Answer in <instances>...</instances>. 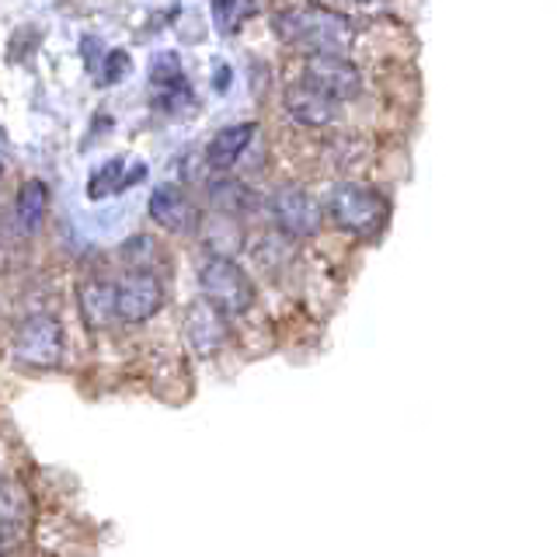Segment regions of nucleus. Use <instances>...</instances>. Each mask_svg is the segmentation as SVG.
Here are the masks:
<instances>
[{
	"label": "nucleus",
	"instance_id": "f257e3e1",
	"mask_svg": "<svg viewBox=\"0 0 557 557\" xmlns=\"http://www.w3.org/2000/svg\"><path fill=\"white\" fill-rule=\"evenodd\" d=\"M272 28L286 46L307 52H348L356 42V22L335 8L296 4L272 14Z\"/></svg>",
	"mask_w": 557,
	"mask_h": 557
},
{
	"label": "nucleus",
	"instance_id": "f03ea898",
	"mask_svg": "<svg viewBox=\"0 0 557 557\" xmlns=\"http://www.w3.org/2000/svg\"><path fill=\"white\" fill-rule=\"evenodd\" d=\"M324 216L352 240L373 244L383 237L391 223V199L376 185L366 182H338L324 196Z\"/></svg>",
	"mask_w": 557,
	"mask_h": 557
},
{
	"label": "nucleus",
	"instance_id": "7ed1b4c3",
	"mask_svg": "<svg viewBox=\"0 0 557 557\" xmlns=\"http://www.w3.org/2000/svg\"><path fill=\"white\" fill-rule=\"evenodd\" d=\"M199 289H202V300L213 310H220L226 321L244 318V313L258 304L255 278L244 272V265L234 258L209 255L199 269Z\"/></svg>",
	"mask_w": 557,
	"mask_h": 557
},
{
	"label": "nucleus",
	"instance_id": "20e7f679",
	"mask_svg": "<svg viewBox=\"0 0 557 557\" xmlns=\"http://www.w3.org/2000/svg\"><path fill=\"white\" fill-rule=\"evenodd\" d=\"M269 216L275 231L289 240H313L324 231V202L304 185H278L269 196Z\"/></svg>",
	"mask_w": 557,
	"mask_h": 557
},
{
	"label": "nucleus",
	"instance_id": "39448f33",
	"mask_svg": "<svg viewBox=\"0 0 557 557\" xmlns=\"http://www.w3.org/2000/svg\"><path fill=\"white\" fill-rule=\"evenodd\" d=\"M300 81L338 104L356 101L366 91V77L359 63L348 60L345 52H307L300 66Z\"/></svg>",
	"mask_w": 557,
	"mask_h": 557
},
{
	"label": "nucleus",
	"instance_id": "423d86ee",
	"mask_svg": "<svg viewBox=\"0 0 557 557\" xmlns=\"http://www.w3.org/2000/svg\"><path fill=\"white\" fill-rule=\"evenodd\" d=\"M66 356L63 324L49 313H32L14 331V359L28 370H57Z\"/></svg>",
	"mask_w": 557,
	"mask_h": 557
},
{
	"label": "nucleus",
	"instance_id": "0eeeda50",
	"mask_svg": "<svg viewBox=\"0 0 557 557\" xmlns=\"http://www.w3.org/2000/svg\"><path fill=\"white\" fill-rule=\"evenodd\" d=\"M119 296V321L122 324H144L164 307V283L157 272H126L115 283Z\"/></svg>",
	"mask_w": 557,
	"mask_h": 557
},
{
	"label": "nucleus",
	"instance_id": "6e6552de",
	"mask_svg": "<svg viewBox=\"0 0 557 557\" xmlns=\"http://www.w3.org/2000/svg\"><path fill=\"white\" fill-rule=\"evenodd\" d=\"M150 84H153V109H161L168 115H178L188 109L191 101V84L185 77V66L178 52H157L150 63Z\"/></svg>",
	"mask_w": 557,
	"mask_h": 557
},
{
	"label": "nucleus",
	"instance_id": "1a4fd4ad",
	"mask_svg": "<svg viewBox=\"0 0 557 557\" xmlns=\"http://www.w3.org/2000/svg\"><path fill=\"white\" fill-rule=\"evenodd\" d=\"M150 220L157 226H164L171 234H196L202 226V213L199 206L188 199V191L174 182H164L150 191Z\"/></svg>",
	"mask_w": 557,
	"mask_h": 557
},
{
	"label": "nucleus",
	"instance_id": "9d476101",
	"mask_svg": "<svg viewBox=\"0 0 557 557\" xmlns=\"http://www.w3.org/2000/svg\"><path fill=\"white\" fill-rule=\"evenodd\" d=\"M283 104H286V115L296 122V126H304V129H327V126H335V122L342 119V109H345V104L331 101L321 91H313V87H307L304 81H296V84L286 87Z\"/></svg>",
	"mask_w": 557,
	"mask_h": 557
},
{
	"label": "nucleus",
	"instance_id": "9b49d317",
	"mask_svg": "<svg viewBox=\"0 0 557 557\" xmlns=\"http://www.w3.org/2000/svg\"><path fill=\"white\" fill-rule=\"evenodd\" d=\"M255 136H258L255 122H234V126H223L202 150L206 168L216 171V174L234 171L244 161V153L255 147Z\"/></svg>",
	"mask_w": 557,
	"mask_h": 557
},
{
	"label": "nucleus",
	"instance_id": "f8f14e48",
	"mask_svg": "<svg viewBox=\"0 0 557 557\" xmlns=\"http://www.w3.org/2000/svg\"><path fill=\"white\" fill-rule=\"evenodd\" d=\"M185 335L199 356H216L220 348L231 338V321L220 310H213L206 300L191 304L185 313Z\"/></svg>",
	"mask_w": 557,
	"mask_h": 557
},
{
	"label": "nucleus",
	"instance_id": "ddd939ff",
	"mask_svg": "<svg viewBox=\"0 0 557 557\" xmlns=\"http://www.w3.org/2000/svg\"><path fill=\"white\" fill-rule=\"evenodd\" d=\"M77 307L81 318L91 331H109L112 324H119V296H115V283L109 278H87L77 289Z\"/></svg>",
	"mask_w": 557,
	"mask_h": 557
},
{
	"label": "nucleus",
	"instance_id": "4468645a",
	"mask_svg": "<svg viewBox=\"0 0 557 557\" xmlns=\"http://www.w3.org/2000/svg\"><path fill=\"white\" fill-rule=\"evenodd\" d=\"M206 196L213 202V213L234 216V220H244L258 209V196L240 178H234V174H220V178L209 182Z\"/></svg>",
	"mask_w": 557,
	"mask_h": 557
},
{
	"label": "nucleus",
	"instance_id": "2eb2a0df",
	"mask_svg": "<svg viewBox=\"0 0 557 557\" xmlns=\"http://www.w3.org/2000/svg\"><path fill=\"white\" fill-rule=\"evenodd\" d=\"M199 234H202V240H206L209 255L234 258V255L244 248V231H240V220H234V216L213 213L209 220H202Z\"/></svg>",
	"mask_w": 557,
	"mask_h": 557
},
{
	"label": "nucleus",
	"instance_id": "dca6fc26",
	"mask_svg": "<svg viewBox=\"0 0 557 557\" xmlns=\"http://www.w3.org/2000/svg\"><path fill=\"white\" fill-rule=\"evenodd\" d=\"M14 213H17V226H22V234H35V231H39L46 213H49V188H46V182L28 178L22 188H17Z\"/></svg>",
	"mask_w": 557,
	"mask_h": 557
},
{
	"label": "nucleus",
	"instance_id": "f3484780",
	"mask_svg": "<svg viewBox=\"0 0 557 557\" xmlns=\"http://www.w3.org/2000/svg\"><path fill=\"white\" fill-rule=\"evenodd\" d=\"M119 191H126V161H122V157H109V161L95 168L91 178H87V199L101 202L109 196H119Z\"/></svg>",
	"mask_w": 557,
	"mask_h": 557
},
{
	"label": "nucleus",
	"instance_id": "a211bd4d",
	"mask_svg": "<svg viewBox=\"0 0 557 557\" xmlns=\"http://www.w3.org/2000/svg\"><path fill=\"white\" fill-rule=\"evenodd\" d=\"M119 255H122V261H126L129 272H153L164 261V248L150 234H133L126 244H122Z\"/></svg>",
	"mask_w": 557,
	"mask_h": 557
},
{
	"label": "nucleus",
	"instance_id": "6ab92c4d",
	"mask_svg": "<svg viewBox=\"0 0 557 557\" xmlns=\"http://www.w3.org/2000/svg\"><path fill=\"white\" fill-rule=\"evenodd\" d=\"M209 8L223 35H237L258 14V0H209Z\"/></svg>",
	"mask_w": 557,
	"mask_h": 557
},
{
	"label": "nucleus",
	"instance_id": "aec40b11",
	"mask_svg": "<svg viewBox=\"0 0 557 557\" xmlns=\"http://www.w3.org/2000/svg\"><path fill=\"white\" fill-rule=\"evenodd\" d=\"M133 74V57L129 49H109L101 60V84H122Z\"/></svg>",
	"mask_w": 557,
	"mask_h": 557
},
{
	"label": "nucleus",
	"instance_id": "412c9836",
	"mask_svg": "<svg viewBox=\"0 0 557 557\" xmlns=\"http://www.w3.org/2000/svg\"><path fill=\"white\" fill-rule=\"evenodd\" d=\"M39 42H42V32L39 28H17L14 35H11V46H8V60L11 63H25L35 49H39Z\"/></svg>",
	"mask_w": 557,
	"mask_h": 557
},
{
	"label": "nucleus",
	"instance_id": "4be33fe9",
	"mask_svg": "<svg viewBox=\"0 0 557 557\" xmlns=\"http://www.w3.org/2000/svg\"><path fill=\"white\" fill-rule=\"evenodd\" d=\"M81 52H84V60H87V70H101V60H104V52H109V49H101V42L95 39V35H84Z\"/></svg>",
	"mask_w": 557,
	"mask_h": 557
},
{
	"label": "nucleus",
	"instance_id": "5701e85b",
	"mask_svg": "<svg viewBox=\"0 0 557 557\" xmlns=\"http://www.w3.org/2000/svg\"><path fill=\"white\" fill-rule=\"evenodd\" d=\"M331 4L345 11H380V8H387L391 0H331Z\"/></svg>",
	"mask_w": 557,
	"mask_h": 557
},
{
	"label": "nucleus",
	"instance_id": "b1692460",
	"mask_svg": "<svg viewBox=\"0 0 557 557\" xmlns=\"http://www.w3.org/2000/svg\"><path fill=\"white\" fill-rule=\"evenodd\" d=\"M231 81H234V70L226 66V63H220V66H216V74H213V91L226 95V87H231Z\"/></svg>",
	"mask_w": 557,
	"mask_h": 557
},
{
	"label": "nucleus",
	"instance_id": "393cba45",
	"mask_svg": "<svg viewBox=\"0 0 557 557\" xmlns=\"http://www.w3.org/2000/svg\"><path fill=\"white\" fill-rule=\"evenodd\" d=\"M0 557H8V530H0Z\"/></svg>",
	"mask_w": 557,
	"mask_h": 557
},
{
	"label": "nucleus",
	"instance_id": "a878e982",
	"mask_svg": "<svg viewBox=\"0 0 557 557\" xmlns=\"http://www.w3.org/2000/svg\"><path fill=\"white\" fill-rule=\"evenodd\" d=\"M0 174H4V164H0Z\"/></svg>",
	"mask_w": 557,
	"mask_h": 557
}]
</instances>
